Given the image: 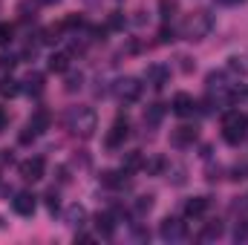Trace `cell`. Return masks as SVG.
<instances>
[{
	"label": "cell",
	"mask_w": 248,
	"mask_h": 245,
	"mask_svg": "<svg viewBox=\"0 0 248 245\" xmlns=\"http://www.w3.org/2000/svg\"><path fill=\"white\" fill-rule=\"evenodd\" d=\"M66 127L81 138H93L95 130H98V116H95L93 107H72L66 113Z\"/></svg>",
	"instance_id": "cell-1"
},
{
	"label": "cell",
	"mask_w": 248,
	"mask_h": 245,
	"mask_svg": "<svg viewBox=\"0 0 248 245\" xmlns=\"http://www.w3.org/2000/svg\"><path fill=\"white\" fill-rule=\"evenodd\" d=\"M246 133H248V119L240 110H228L222 116V138L228 144H240L246 138Z\"/></svg>",
	"instance_id": "cell-2"
},
{
	"label": "cell",
	"mask_w": 248,
	"mask_h": 245,
	"mask_svg": "<svg viewBox=\"0 0 248 245\" xmlns=\"http://www.w3.org/2000/svg\"><path fill=\"white\" fill-rule=\"evenodd\" d=\"M211 15L208 12H196L193 17H187L185 26H182V35H185L187 41H202L208 32H211Z\"/></svg>",
	"instance_id": "cell-3"
},
{
	"label": "cell",
	"mask_w": 248,
	"mask_h": 245,
	"mask_svg": "<svg viewBox=\"0 0 248 245\" xmlns=\"http://www.w3.org/2000/svg\"><path fill=\"white\" fill-rule=\"evenodd\" d=\"M49 130V113L46 110H38L29 122H26V130L20 133V144H29L32 138H38L41 133H46Z\"/></svg>",
	"instance_id": "cell-4"
},
{
	"label": "cell",
	"mask_w": 248,
	"mask_h": 245,
	"mask_svg": "<svg viewBox=\"0 0 248 245\" xmlns=\"http://www.w3.org/2000/svg\"><path fill=\"white\" fill-rule=\"evenodd\" d=\"M113 92H116L122 101H139V98H141V84H139L136 78H119L116 87H113Z\"/></svg>",
	"instance_id": "cell-5"
},
{
	"label": "cell",
	"mask_w": 248,
	"mask_h": 245,
	"mask_svg": "<svg viewBox=\"0 0 248 245\" xmlns=\"http://www.w3.org/2000/svg\"><path fill=\"white\" fill-rule=\"evenodd\" d=\"M20 179H26V182H38V179H44V159L41 156H32V159H26V162H20Z\"/></svg>",
	"instance_id": "cell-6"
},
{
	"label": "cell",
	"mask_w": 248,
	"mask_h": 245,
	"mask_svg": "<svg viewBox=\"0 0 248 245\" xmlns=\"http://www.w3.org/2000/svg\"><path fill=\"white\" fill-rule=\"evenodd\" d=\"M12 208H15V214H20V216H32V214H35V208H38V199H35V193L20 190V193H15Z\"/></svg>",
	"instance_id": "cell-7"
},
{
	"label": "cell",
	"mask_w": 248,
	"mask_h": 245,
	"mask_svg": "<svg viewBox=\"0 0 248 245\" xmlns=\"http://www.w3.org/2000/svg\"><path fill=\"white\" fill-rule=\"evenodd\" d=\"M127 136H130L127 119H116L113 127H110V133H107V147H122L124 141H127Z\"/></svg>",
	"instance_id": "cell-8"
},
{
	"label": "cell",
	"mask_w": 248,
	"mask_h": 245,
	"mask_svg": "<svg viewBox=\"0 0 248 245\" xmlns=\"http://www.w3.org/2000/svg\"><path fill=\"white\" fill-rule=\"evenodd\" d=\"M170 107H173V113H176V116L187 119V116H193V110H196V101H193V95H187V92H176Z\"/></svg>",
	"instance_id": "cell-9"
},
{
	"label": "cell",
	"mask_w": 248,
	"mask_h": 245,
	"mask_svg": "<svg viewBox=\"0 0 248 245\" xmlns=\"http://www.w3.org/2000/svg\"><path fill=\"white\" fill-rule=\"evenodd\" d=\"M159 234H162V240H182V237H185V225H182L179 219H173V216H168V219L162 222V228H159Z\"/></svg>",
	"instance_id": "cell-10"
},
{
	"label": "cell",
	"mask_w": 248,
	"mask_h": 245,
	"mask_svg": "<svg viewBox=\"0 0 248 245\" xmlns=\"http://www.w3.org/2000/svg\"><path fill=\"white\" fill-rule=\"evenodd\" d=\"M208 205H211V199H208V196H193V199H187V205H185V216H190V219L202 216V214L208 211Z\"/></svg>",
	"instance_id": "cell-11"
},
{
	"label": "cell",
	"mask_w": 248,
	"mask_h": 245,
	"mask_svg": "<svg viewBox=\"0 0 248 245\" xmlns=\"http://www.w3.org/2000/svg\"><path fill=\"white\" fill-rule=\"evenodd\" d=\"M101 184H107V187H124L127 184V170H107V173H101Z\"/></svg>",
	"instance_id": "cell-12"
},
{
	"label": "cell",
	"mask_w": 248,
	"mask_h": 245,
	"mask_svg": "<svg viewBox=\"0 0 248 245\" xmlns=\"http://www.w3.org/2000/svg\"><path fill=\"white\" fill-rule=\"evenodd\" d=\"M168 75H170V72H168L165 66H150V69H147V81H150V87H156V90H162V87L168 84Z\"/></svg>",
	"instance_id": "cell-13"
},
{
	"label": "cell",
	"mask_w": 248,
	"mask_h": 245,
	"mask_svg": "<svg viewBox=\"0 0 248 245\" xmlns=\"http://www.w3.org/2000/svg\"><path fill=\"white\" fill-rule=\"evenodd\" d=\"M193 141H196V127H190V124L176 127V133H173V144H193Z\"/></svg>",
	"instance_id": "cell-14"
},
{
	"label": "cell",
	"mask_w": 248,
	"mask_h": 245,
	"mask_svg": "<svg viewBox=\"0 0 248 245\" xmlns=\"http://www.w3.org/2000/svg\"><path fill=\"white\" fill-rule=\"evenodd\" d=\"M95 228H98L104 237H113V231H116V216H113V214H98V216H95Z\"/></svg>",
	"instance_id": "cell-15"
},
{
	"label": "cell",
	"mask_w": 248,
	"mask_h": 245,
	"mask_svg": "<svg viewBox=\"0 0 248 245\" xmlns=\"http://www.w3.org/2000/svg\"><path fill=\"white\" fill-rule=\"evenodd\" d=\"M69 61H72V58H69L66 52H52L46 66H49V72H66V69H69Z\"/></svg>",
	"instance_id": "cell-16"
},
{
	"label": "cell",
	"mask_w": 248,
	"mask_h": 245,
	"mask_svg": "<svg viewBox=\"0 0 248 245\" xmlns=\"http://www.w3.org/2000/svg\"><path fill=\"white\" fill-rule=\"evenodd\" d=\"M122 168L127 170V173H136V170H141L144 168V156L139 153V150H133V153H127L122 162Z\"/></svg>",
	"instance_id": "cell-17"
},
{
	"label": "cell",
	"mask_w": 248,
	"mask_h": 245,
	"mask_svg": "<svg viewBox=\"0 0 248 245\" xmlns=\"http://www.w3.org/2000/svg\"><path fill=\"white\" fill-rule=\"evenodd\" d=\"M84 219H87V211L81 205H69L66 208V222L69 225H84Z\"/></svg>",
	"instance_id": "cell-18"
},
{
	"label": "cell",
	"mask_w": 248,
	"mask_h": 245,
	"mask_svg": "<svg viewBox=\"0 0 248 245\" xmlns=\"http://www.w3.org/2000/svg\"><path fill=\"white\" fill-rule=\"evenodd\" d=\"M17 92H20V84H17L15 78H3V81H0V95H3V98H15Z\"/></svg>",
	"instance_id": "cell-19"
},
{
	"label": "cell",
	"mask_w": 248,
	"mask_h": 245,
	"mask_svg": "<svg viewBox=\"0 0 248 245\" xmlns=\"http://www.w3.org/2000/svg\"><path fill=\"white\" fill-rule=\"evenodd\" d=\"M217 237H222V222L219 219L217 222H208L202 228V234H199V240H217Z\"/></svg>",
	"instance_id": "cell-20"
},
{
	"label": "cell",
	"mask_w": 248,
	"mask_h": 245,
	"mask_svg": "<svg viewBox=\"0 0 248 245\" xmlns=\"http://www.w3.org/2000/svg\"><path fill=\"white\" fill-rule=\"evenodd\" d=\"M162 116H165V104H150V107H147V113H144V122L159 124V122H162Z\"/></svg>",
	"instance_id": "cell-21"
},
{
	"label": "cell",
	"mask_w": 248,
	"mask_h": 245,
	"mask_svg": "<svg viewBox=\"0 0 248 245\" xmlns=\"http://www.w3.org/2000/svg\"><path fill=\"white\" fill-rule=\"evenodd\" d=\"M176 9H179L176 0H159V15H162L165 20H170V17L176 15Z\"/></svg>",
	"instance_id": "cell-22"
},
{
	"label": "cell",
	"mask_w": 248,
	"mask_h": 245,
	"mask_svg": "<svg viewBox=\"0 0 248 245\" xmlns=\"http://www.w3.org/2000/svg\"><path fill=\"white\" fill-rule=\"evenodd\" d=\"M12 41H15V26L3 20V23H0V46H9Z\"/></svg>",
	"instance_id": "cell-23"
},
{
	"label": "cell",
	"mask_w": 248,
	"mask_h": 245,
	"mask_svg": "<svg viewBox=\"0 0 248 245\" xmlns=\"http://www.w3.org/2000/svg\"><path fill=\"white\" fill-rule=\"evenodd\" d=\"M150 208H153V196H139V199H136V214H139V216H144Z\"/></svg>",
	"instance_id": "cell-24"
},
{
	"label": "cell",
	"mask_w": 248,
	"mask_h": 245,
	"mask_svg": "<svg viewBox=\"0 0 248 245\" xmlns=\"http://www.w3.org/2000/svg\"><path fill=\"white\" fill-rule=\"evenodd\" d=\"M26 90L38 95V92L44 90V78H41V75H29V81H26Z\"/></svg>",
	"instance_id": "cell-25"
},
{
	"label": "cell",
	"mask_w": 248,
	"mask_h": 245,
	"mask_svg": "<svg viewBox=\"0 0 248 245\" xmlns=\"http://www.w3.org/2000/svg\"><path fill=\"white\" fill-rule=\"evenodd\" d=\"M144 170H147V173H162V170H165V159H153V162H144Z\"/></svg>",
	"instance_id": "cell-26"
},
{
	"label": "cell",
	"mask_w": 248,
	"mask_h": 245,
	"mask_svg": "<svg viewBox=\"0 0 248 245\" xmlns=\"http://www.w3.org/2000/svg\"><path fill=\"white\" fill-rule=\"evenodd\" d=\"M170 41H173V29L162 26V29H159V44H170Z\"/></svg>",
	"instance_id": "cell-27"
},
{
	"label": "cell",
	"mask_w": 248,
	"mask_h": 245,
	"mask_svg": "<svg viewBox=\"0 0 248 245\" xmlns=\"http://www.w3.org/2000/svg\"><path fill=\"white\" fill-rule=\"evenodd\" d=\"M46 205H49V211H52V214L58 211V205H61V202H58V193H55V190H49V193H46Z\"/></svg>",
	"instance_id": "cell-28"
},
{
	"label": "cell",
	"mask_w": 248,
	"mask_h": 245,
	"mask_svg": "<svg viewBox=\"0 0 248 245\" xmlns=\"http://www.w3.org/2000/svg\"><path fill=\"white\" fill-rule=\"evenodd\" d=\"M44 41H46V44H55V41H58V29H55V26L44 29Z\"/></svg>",
	"instance_id": "cell-29"
},
{
	"label": "cell",
	"mask_w": 248,
	"mask_h": 245,
	"mask_svg": "<svg viewBox=\"0 0 248 245\" xmlns=\"http://www.w3.org/2000/svg\"><path fill=\"white\" fill-rule=\"evenodd\" d=\"M78 87H81V75H69V78H66V90H69V92H75Z\"/></svg>",
	"instance_id": "cell-30"
},
{
	"label": "cell",
	"mask_w": 248,
	"mask_h": 245,
	"mask_svg": "<svg viewBox=\"0 0 248 245\" xmlns=\"http://www.w3.org/2000/svg\"><path fill=\"white\" fill-rule=\"evenodd\" d=\"M15 58H12V55H0V69H12V66H15Z\"/></svg>",
	"instance_id": "cell-31"
},
{
	"label": "cell",
	"mask_w": 248,
	"mask_h": 245,
	"mask_svg": "<svg viewBox=\"0 0 248 245\" xmlns=\"http://www.w3.org/2000/svg\"><path fill=\"white\" fill-rule=\"evenodd\" d=\"M110 26H113V29H119V26H122V15H119V12H113V17H110Z\"/></svg>",
	"instance_id": "cell-32"
},
{
	"label": "cell",
	"mask_w": 248,
	"mask_h": 245,
	"mask_svg": "<svg viewBox=\"0 0 248 245\" xmlns=\"http://www.w3.org/2000/svg\"><path fill=\"white\" fill-rule=\"evenodd\" d=\"M234 237H237V240H246V237H248V228H246V225H237V234H234Z\"/></svg>",
	"instance_id": "cell-33"
},
{
	"label": "cell",
	"mask_w": 248,
	"mask_h": 245,
	"mask_svg": "<svg viewBox=\"0 0 248 245\" xmlns=\"http://www.w3.org/2000/svg\"><path fill=\"white\" fill-rule=\"evenodd\" d=\"M63 26H81V17H75V15H72V17H66V23H63Z\"/></svg>",
	"instance_id": "cell-34"
},
{
	"label": "cell",
	"mask_w": 248,
	"mask_h": 245,
	"mask_svg": "<svg viewBox=\"0 0 248 245\" xmlns=\"http://www.w3.org/2000/svg\"><path fill=\"white\" fill-rule=\"evenodd\" d=\"M6 124H9V119H6V113H3V107H0V133L6 130Z\"/></svg>",
	"instance_id": "cell-35"
},
{
	"label": "cell",
	"mask_w": 248,
	"mask_h": 245,
	"mask_svg": "<svg viewBox=\"0 0 248 245\" xmlns=\"http://www.w3.org/2000/svg\"><path fill=\"white\" fill-rule=\"evenodd\" d=\"M38 3H44V6H55V3H61V0H38Z\"/></svg>",
	"instance_id": "cell-36"
},
{
	"label": "cell",
	"mask_w": 248,
	"mask_h": 245,
	"mask_svg": "<svg viewBox=\"0 0 248 245\" xmlns=\"http://www.w3.org/2000/svg\"><path fill=\"white\" fill-rule=\"evenodd\" d=\"M222 3H228V6H237V3H246V0H222Z\"/></svg>",
	"instance_id": "cell-37"
}]
</instances>
